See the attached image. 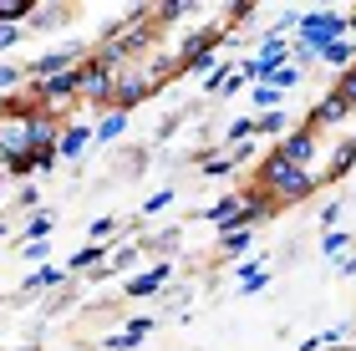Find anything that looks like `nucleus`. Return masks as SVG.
<instances>
[{
  "label": "nucleus",
  "instance_id": "nucleus-16",
  "mask_svg": "<svg viewBox=\"0 0 356 351\" xmlns=\"http://www.w3.org/2000/svg\"><path fill=\"white\" fill-rule=\"evenodd\" d=\"M97 260H107L102 245H87V250H76V254H72V270H92Z\"/></svg>",
  "mask_w": 356,
  "mask_h": 351
},
{
  "label": "nucleus",
  "instance_id": "nucleus-13",
  "mask_svg": "<svg viewBox=\"0 0 356 351\" xmlns=\"http://www.w3.org/2000/svg\"><path fill=\"white\" fill-rule=\"evenodd\" d=\"M61 280H67V270H56V265H41L36 275L26 280V291H46V285H61Z\"/></svg>",
  "mask_w": 356,
  "mask_h": 351
},
{
  "label": "nucleus",
  "instance_id": "nucleus-14",
  "mask_svg": "<svg viewBox=\"0 0 356 351\" xmlns=\"http://www.w3.org/2000/svg\"><path fill=\"white\" fill-rule=\"evenodd\" d=\"M250 239H254L250 229H224V239H219V250H224V254H245V250H250Z\"/></svg>",
  "mask_w": 356,
  "mask_h": 351
},
{
  "label": "nucleus",
  "instance_id": "nucleus-27",
  "mask_svg": "<svg viewBox=\"0 0 356 351\" xmlns=\"http://www.w3.org/2000/svg\"><path fill=\"white\" fill-rule=\"evenodd\" d=\"M224 76H229V67H224V61H219V67H214V72L204 76V92H219V82H224Z\"/></svg>",
  "mask_w": 356,
  "mask_h": 351
},
{
  "label": "nucleus",
  "instance_id": "nucleus-10",
  "mask_svg": "<svg viewBox=\"0 0 356 351\" xmlns=\"http://www.w3.org/2000/svg\"><path fill=\"white\" fill-rule=\"evenodd\" d=\"M250 97H254V113H275V107L285 102V92H280V87H270V82H254Z\"/></svg>",
  "mask_w": 356,
  "mask_h": 351
},
{
  "label": "nucleus",
  "instance_id": "nucleus-30",
  "mask_svg": "<svg viewBox=\"0 0 356 351\" xmlns=\"http://www.w3.org/2000/svg\"><path fill=\"white\" fill-rule=\"evenodd\" d=\"M321 6H326V10H331V6H336V0H321Z\"/></svg>",
  "mask_w": 356,
  "mask_h": 351
},
{
  "label": "nucleus",
  "instance_id": "nucleus-25",
  "mask_svg": "<svg viewBox=\"0 0 356 351\" xmlns=\"http://www.w3.org/2000/svg\"><path fill=\"white\" fill-rule=\"evenodd\" d=\"M148 331H153V321H148V316H138V321H127V336H133V341H143V336H148Z\"/></svg>",
  "mask_w": 356,
  "mask_h": 351
},
{
  "label": "nucleus",
  "instance_id": "nucleus-4",
  "mask_svg": "<svg viewBox=\"0 0 356 351\" xmlns=\"http://www.w3.org/2000/svg\"><path fill=\"white\" fill-rule=\"evenodd\" d=\"M148 92H153V82H148V76H122V82L112 87V102H118L122 113H127V107H133V102H143Z\"/></svg>",
  "mask_w": 356,
  "mask_h": 351
},
{
  "label": "nucleus",
  "instance_id": "nucleus-2",
  "mask_svg": "<svg viewBox=\"0 0 356 351\" xmlns=\"http://www.w3.org/2000/svg\"><path fill=\"white\" fill-rule=\"evenodd\" d=\"M82 56V46H61V51H46V56H36L31 61V72L36 76H56V72H72V61Z\"/></svg>",
  "mask_w": 356,
  "mask_h": 351
},
{
  "label": "nucleus",
  "instance_id": "nucleus-1",
  "mask_svg": "<svg viewBox=\"0 0 356 351\" xmlns=\"http://www.w3.org/2000/svg\"><path fill=\"white\" fill-rule=\"evenodd\" d=\"M351 31V15H331V10H316V15H300V41L290 46L300 61H311L321 56V46H331V41H341Z\"/></svg>",
  "mask_w": 356,
  "mask_h": 351
},
{
  "label": "nucleus",
  "instance_id": "nucleus-9",
  "mask_svg": "<svg viewBox=\"0 0 356 351\" xmlns=\"http://www.w3.org/2000/svg\"><path fill=\"white\" fill-rule=\"evenodd\" d=\"M122 127H127V113L118 107V113H107L102 122L92 127V138H97V142H112V138H122Z\"/></svg>",
  "mask_w": 356,
  "mask_h": 351
},
{
  "label": "nucleus",
  "instance_id": "nucleus-17",
  "mask_svg": "<svg viewBox=\"0 0 356 351\" xmlns=\"http://www.w3.org/2000/svg\"><path fill=\"white\" fill-rule=\"evenodd\" d=\"M51 225H56L51 214H31V225H26V239H46V234H51Z\"/></svg>",
  "mask_w": 356,
  "mask_h": 351
},
{
  "label": "nucleus",
  "instance_id": "nucleus-22",
  "mask_svg": "<svg viewBox=\"0 0 356 351\" xmlns=\"http://www.w3.org/2000/svg\"><path fill=\"white\" fill-rule=\"evenodd\" d=\"M336 92H341V102H346V107H356V72H351V67L341 72V87H336Z\"/></svg>",
  "mask_w": 356,
  "mask_h": 351
},
{
  "label": "nucleus",
  "instance_id": "nucleus-11",
  "mask_svg": "<svg viewBox=\"0 0 356 351\" xmlns=\"http://www.w3.org/2000/svg\"><path fill=\"white\" fill-rule=\"evenodd\" d=\"M321 56H326V61H331V67H336V72H346V67H351V56H356V46H351V41L341 36V41H331V46H321Z\"/></svg>",
  "mask_w": 356,
  "mask_h": 351
},
{
  "label": "nucleus",
  "instance_id": "nucleus-8",
  "mask_svg": "<svg viewBox=\"0 0 356 351\" xmlns=\"http://www.w3.org/2000/svg\"><path fill=\"white\" fill-rule=\"evenodd\" d=\"M239 204H245V199H219L204 219H209V225H219V229H234L239 225Z\"/></svg>",
  "mask_w": 356,
  "mask_h": 351
},
{
  "label": "nucleus",
  "instance_id": "nucleus-20",
  "mask_svg": "<svg viewBox=\"0 0 356 351\" xmlns=\"http://www.w3.org/2000/svg\"><path fill=\"white\" fill-rule=\"evenodd\" d=\"M254 133V117H239V122H229V133H224V142H245Z\"/></svg>",
  "mask_w": 356,
  "mask_h": 351
},
{
  "label": "nucleus",
  "instance_id": "nucleus-21",
  "mask_svg": "<svg viewBox=\"0 0 356 351\" xmlns=\"http://www.w3.org/2000/svg\"><path fill=\"white\" fill-rule=\"evenodd\" d=\"M15 41H21V21H0V51H10Z\"/></svg>",
  "mask_w": 356,
  "mask_h": 351
},
{
  "label": "nucleus",
  "instance_id": "nucleus-7",
  "mask_svg": "<svg viewBox=\"0 0 356 351\" xmlns=\"http://www.w3.org/2000/svg\"><path fill=\"white\" fill-rule=\"evenodd\" d=\"M87 142H92V127H82V122H76V127H67V133H61L56 153H61V158H76V153L87 148Z\"/></svg>",
  "mask_w": 356,
  "mask_h": 351
},
{
  "label": "nucleus",
  "instance_id": "nucleus-26",
  "mask_svg": "<svg viewBox=\"0 0 356 351\" xmlns=\"http://www.w3.org/2000/svg\"><path fill=\"white\" fill-rule=\"evenodd\" d=\"M112 229H118V219H92V229H87V234H92V239H107Z\"/></svg>",
  "mask_w": 356,
  "mask_h": 351
},
{
  "label": "nucleus",
  "instance_id": "nucleus-15",
  "mask_svg": "<svg viewBox=\"0 0 356 351\" xmlns=\"http://www.w3.org/2000/svg\"><path fill=\"white\" fill-rule=\"evenodd\" d=\"M285 113H280V107H275V113H260V117H254V133H285Z\"/></svg>",
  "mask_w": 356,
  "mask_h": 351
},
{
  "label": "nucleus",
  "instance_id": "nucleus-23",
  "mask_svg": "<svg viewBox=\"0 0 356 351\" xmlns=\"http://www.w3.org/2000/svg\"><path fill=\"white\" fill-rule=\"evenodd\" d=\"M229 168H234V158H204V173H209V179H224Z\"/></svg>",
  "mask_w": 356,
  "mask_h": 351
},
{
  "label": "nucleus",
  "instance_id": "nucleus-18",
  "mask_svg": "<svg viewBox=\"0 0 356 351\" xmlns=\"http://www.w3.org/2000/svg\"><path fill=\"white\" fill-rule=\"evenodd\" d=\"M351 245V234L346 229H326V239H321V250H326V254H341Z\"/></svg>",
  "mask_w": 356,
  "mask_h": 351
},
{
  "label": "nucleus",
  "instance_id": "nucleus-3",
  "mask_svg": "<svg viewBox=\"0 0 356 351\" xmlns=\"http://www.w3.org/2000/svg\"><path fill=\"white\" fill-rule=\"evenodd\" d=\"M82 76H87V72H56V76H46V82H41V97H46V102L72 97V92L82 87Z\"/></svg>",
  "mask_w": 356,
  "mask_h": 351
},
{
  "label": "nucleus",
  "instance_id": "nucleus-19",
  "mask_svg": "<svg viewBox=\"0 0 356 351\" xmlns=\"http://www.w3.org/2000/svg\"><path fill=\"white\" fill-rule=\"evenodd\" d=\"M296 82H300V72H296V67H290V61H285V67H280V72H275V76H270V87H280V92H290V87H296Z\"/></svg>",
  "mask_w": 356,
  "mask_h": 351
},
{
  "label": "nucleus",
  "instance_id": "nucleus-28",
  "mask_svg": "<svg viewBox=\"0 0 356 351\" xmlns=\"http://www.w3.org/2000/svg\"><path fill=\"white\" fill-rule=\"evenodd\" d=\"M15 82H21V67H6V61H0V92L15 87Z\"/></svg>",
  "mask_w": 356,
  "mask_h": 351
},
{
  "label": "nucleus",
  "instance_id": "nucleus-12",
  "mask_svg": "<svg viewBox=\"0 0 356 351\" xmlns=\"http://www.w3.org/2000/svg\"><path fill=\"white\" fill-rule=\"evenodd\" d=\"M341 113H346V102H341V92H331V97H326V102H321V107H316V113H311V122L321 127V122H336V117H341Z\"/></svg>",
  "mask_w": 356,
  "mask_h": 351
},
{
  "label": "nucleus",
  "instance_id": "nucleus-5",
  "mask_svg": "<svg viewBox=\"0 0 356 351\" xmlns=\"http://www.w3.org/2000/svg\"><path fill=\"white\" fill-rule=\"evenodd\" d=\"M168 275H173V265H168V260H158V265L148 270V275H133V280H127V295H133V300H138V295H153Z\"/></svg>",
  "mask_w": 356,
  "mask_h": 351
},
{
  "label": "nucleus",
  "instance_id": "nucleus-6",
  "mask_svg": "<svg viewBox=\"0 0 356 351\" xmlns=\"http://www.w3.org/2000/svg\"><path fill=\"white\" fill-rule=\"evenodd\" d=\"M275 153L305 168V163H311V158H316V138H311V133H296V138H285V142H280V148H275Z\"/></svg>",
  "mask_w": 356,
  "mask_h": 351
},
{
  "label": "nucleus",
  "instance_id": "nucleus-24",
  "mask_svg": "<svg viewBox=\"0 0 356 351\" xmlns=\"http://www.w3.org/2000/svg\"><path fill=\"white\" fill-rule=\"evenodd\" d=\"M168 204H173V188H158V194L143 204V214H158V209H168Z\"/></svg>",
  "mask_w": 356,
  "mask_h": 351
},
{
  "label": "nucleus",
  "instance_id": "nucleus-29",
  "mask_svg": "<svg viewBox=\"0 0 356 351\" xmlns=\"http://www.w3.org/2000/svg\"><path fill=\"white\" fill-rule=\"evenodd\" d=\"M336 265H341V275H356V254L351 260H336Z\"/></svg>",
  "mask_w": 356,
  "mask_h": 351
}]
</instances>
